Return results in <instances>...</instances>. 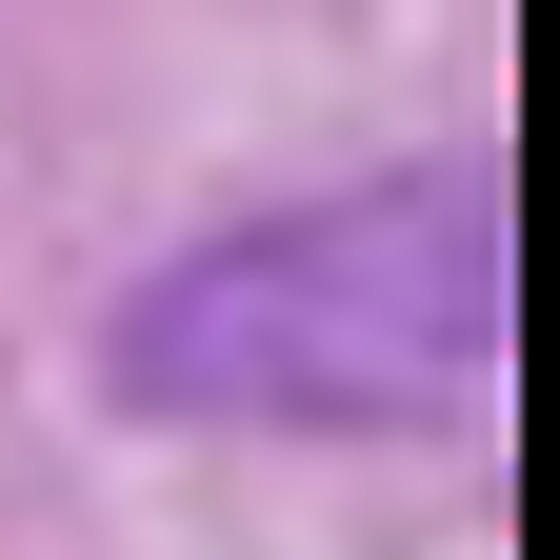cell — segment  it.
<instances>
[{"mask_svg": "<svg viewBox=\"0 0 560 560\" xmlns=\"http://www.w3.org/2000/svg\"><path fill=\"white\" fill-rule=\"evenodd\" d=\"M521 361V180L501 140H420L320 200L200 221L120 280L101 400L180 441H460Z\"/></svg>", "mask_w": 560, "mask_h": 560, "instance_id": "cell-1", "label": "cell"}]
</instances>
